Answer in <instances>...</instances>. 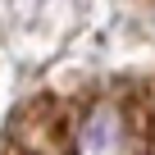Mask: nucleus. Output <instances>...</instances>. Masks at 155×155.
I'll list each match as a JSON object with an SVG mask.
<instances>
[{"label": "nucleus", "mask_w": 155, "mask_h": 155, "mask_svg": "<svg viewBox=\"0 0 155 155\" xmlns=\"http://www.w3.org/2000/svg\"><path fill=\"white\" fill-rule=\"evenodd\" d=\"M23 155H73V132H68V119H64V105L46 91V96H32L14 119H9V132H5Z\"/></svg>", "instance_id": "f257e3e1"}, {"label": "nucleus", "mask_w": 155, "mask_h": 155, "mask_svg": "<svg viewBox=\"0 0 155 155\" xmlns=\"http://www.w3.org/2000/svg\"><path fill=\"white\" fill-rule=\"evenodd\" d=\"M0 155H23V150H18V146H14L9 137H5V141H0Z\"/></svg>", "instance_id": "f03ea898"}]
</instances>
